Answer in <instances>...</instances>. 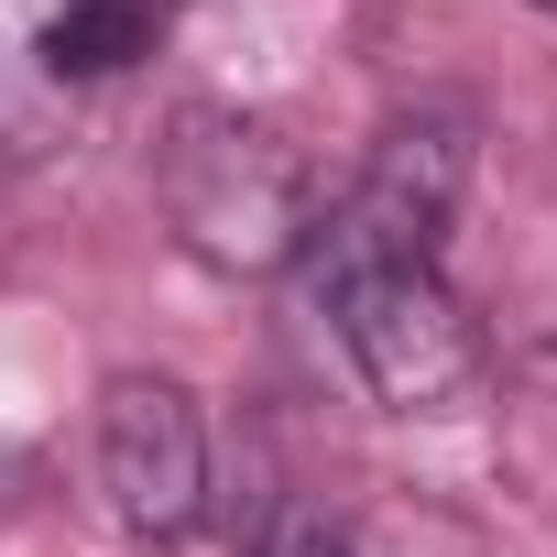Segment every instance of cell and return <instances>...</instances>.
Returning a JSON list of instances; mask_svg holds the SVG:
<instances>
[{
    "label": "cell",
    "mask_w": 557,
    "mask_h": 557,
    "mask_svg": "<svg viewBox=\"0 0 557 557\" xmlns=\"http://www.w3.org/2000/svg\"><path fill=\"white\" fill-rule=\"evenodd\" d=\"M164 219L197 262L273 273V262H307V240H318V175L285 132L197 110L164 143Z\"/></svg>",
    "instance_id": "6da1fadb"
},
{
    "label": "cell",
    "mask_w": 557,
    "mask_h": 557,
    "mask_svg": "<svg viewBox=\"0 0 557 557\" xmlns=\"http://www.w3.org/2000/svg\"><path fill=\"white\" fill-rule=\"evenodd\" d=\"M339 318V350L361 361V383L394 405V416H470L481 405V329L470 307L448 296L437 262H339V273H307Z\"/></svg>",
    "instance_id": "7a4b0ae2"
},
{
    "label": "cell",
    "mask_w": 557,
    "mask_h": 557,
    "mask_svg": "<svg viewBox=\"0 0 557 557\" xmlns=\"http://www.w3.org/2000/svg\"><path fill=\"white\" fill-rule=\"evenodd\" d=\"M470 186V132L459 121H394L372 175L318 208V240H307V273H339V262H437V230Z\"/></svg>",
    "instance_id": "3957f363"
},
{
    "label": "cell",
    "mask_w": 557,
    "mask_h": 557,
    "mask_svg": "<svg viewBox=\"0 0 557 557\" xmlns=\"http://www.w3.org/2000/svg\"><path fill=\"white\" fill-rule=\"evenodd\" d=\"M99 492H110L121 535H143V546L197 535V513H208V426H197V405L175 383L121 372L99 394Z\"/></svg>",
    "instance_id": "277c9868"
},
{
    "label": "cell",
    "mask_w": 557,
    "mask_h": 557,
    "mask_svg": "<svg viewBox=\"0 0 557 557\" xmlns=\"http://www.w3.org/2000/svg\"><path fill=\"white\" fill-rule=\"evenodd\" d=\"M153 23H164L153 0H55L34 55H45V77H121L132 55H153Z\"/></svg>",
    "instance_id": "5b68a950"
},
{
    "label": "cell",
    "mask_w": 557,
    "mask_h": 557,
    "mask_svg": "<svg viewBox=\"0 0 557 557\" xmlns=\"http://www.w3.org/2000/svg\"><path fill=\"white\" fill-rule=\"evenodd\" d=\"M262 557H350V535H339L318 503H285V513L262 524Z\"/></svg>",
    "instance_id": "8992f818"
},
{
    "label": "cell",
    "mask_w": 557,
    "mask_h": 557,
    "mask_svg": "<svg viewBox=\"0 0 557 557\" xmlns=\"http://www.w3.org/2000/svg\"><path fill=\"white\" fill-rule=\"evenodd\" d=\"M535 12H557V0H535Z\"/></svg>",
    "instance_id": "52a82bcc"
}]
</instances>
